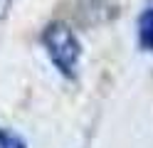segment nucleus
Returning <instances> with one entry per match:
<instances>
[{"label": "nucleus", "mask_w": 153, "mask_h": 148, "mask_svg": "<svg viewBox=\"0 0 153 148\" xmlns=\"http://www.w3.org/2000/svg\"><path fill=\"white\" fill-rule=\"evenodd\" d=\"M40 42H42L45 52L57 72L64 79H69V82L76 79L79 62H82V42L74 30L67 22H62V20H52V22L45 25Z\"/></svg>", "instance_id": "f257e3e1"}, {"label": "nucleus", "mask_w": 153, "mask_h": 148, "mask_svg": "<svg viewBox=\"0 0 153 148\" xmlns=\"http://www.w3.org/2000/svg\"><path fill=\"white\" fill-rule=\"evenodd\" d=\"M136 39L143 52H153V5H146L136 20Z\"/></svg>", "instance_id": "f03ea898"}, {"label": "nucleus", "mask_w": 153, "mask_h": 148, "mask_svg": "<svg viewBox=\"0 0 153 148\" xmlns=\"http://www.w3.org/2000/svg\"><path fill=\"white\" fill-rule=\"evenodd\" d=\"M0 148H27V141L20 133H15V131H10V128L0 126Z\"/></svg>", "instance_id": "7ed1b4c3"}, {"label": "nucleus", "mask_w": 153, "mask_h": 148, "mask_svg": "<svg viewBox=\"0 0 153 148\" xmlns=\"http://www.w3.org/2000/svg\"><path fill=\"white\" fill-rule=\"evenodd\" d=\"M10 5H13V0H0V20H5V15H7V10H10Z\"/></svg>", "instance_id": "20e7f679"}]
</instances>
